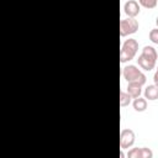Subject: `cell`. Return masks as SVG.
<instances>
[{
	"mask_svg": "<svg viewBox=\"0 0 158 158\" xmlns=\"http://www.w3.org/2000/svg\"><path fill=\"white\" fill-rule=\"evenodd\" d=\"M135 132L131 128H123L120 133V147L121 149H128L135 143Z\"/></svg>",
	"mask_w": 158,
	"mask_h": 158,
	"instance_id": "277c9868",
	"label": "cell"
},
{
	"mask_svg": "<svg viewBox=\"0 0 158 158\" xmlns=\"http://www.w3.org/2000/svg\"><path fill=\"white\" fill-rule=\"evenodd\" d=\"M153 81H154L156 85H158V70H156V73L153 75Z\"/></svg>",
	"mask_w": 158,
	"mask_h": 158,
	"instance_id": "2e32d148",
	"label": "cell"
},
{
	"mask_svg": "<svg viewBox=\"0 0 158 158\" xmlns=\"http://www.w3.org/2000/svg\"><path fill=\"white\" fill-rule=\"evenodd\" d=\"M138 4L146 9H154L158 4V0H138Z\"/></svg>",
	"mask_w": 158,
	"mask_h": 158,
	"instance_id": "7c38bea8",
	"label": "cell"
},
{
	"mask_svg": "<svg viewBox=\"0 0 158 158\" xmlns=\"http://www.w3.org/2000/svg\"><path fill=\"white\" fill-rule=\"evenodd\" d=\"M137 30H138V21L135 17H128V19H123L120 21V36L121 37L132 35L137 32Z\"/></svg>",
	"mask_w": 158,
	"mask_h": 158,
	"instance_id": "3957f363",
	"label": "cell"
},
{
	"mask_svg": "<svg viewBox=\"0 0 158 158\" xmlns=\"http://www.w3.org/2000/svg\"><path fill=\"white\" fill-rule=\"evenodd\" d=\"M157 70H158V68H157Z\"/></svg>",
	"mask_w": 158,
	"mask_h": 158,
	"instance_id": "d6986e66",
	"label": "cell"
},
{
	"mask_svg": "<svg viewBox=\"0 0 158 158\" xmlns=\"http://www.w3.org/2000/svg\"><path fill=\"white\" fill-rule=\"evenodd\" d=\"M137 63H138V65L142 68V69H144V70H152L154 67H156V60H153V59H151V58H148V57H146V56H143L142 53L138 56V59H137Z\"/></svg>",
	"mask_w": 158,
	"mask_h": 158,
	"instance_id": "8992f818",
	"label": "cell"
},
{
	"mask_svg": "<svg viewBox=\"0 0 158 158\" xmlns=\"http://www.w3.org/2000/svg\"><path fill=\"white\" fill-rule=\"evenodd\" d=\"M127 157L128 158H142V154H141V148H132L131 151H128L127 153Z\"/></svg>",
	"mask_w": 158,
	"mask_h": 158,
	"instance_id": "4fadbf2b",
	"label": "cell"
},
{
	"mask_svg": "<svg viewBox=\"0 0 158 158\" xmlns=\"http://www.w3.org/2000/svg\"><path fill=\"white\" fill-rule=\"evenodd\" d=\"M131 99H132V96L127 91H120V105L122 107L128 106L131 104Z\"/></svg>",
	"mask_w": 158,
	"mask_h": 158,
	"instance_id": "8fae6325",
	"label": "cell"
},
{
	"mask_svg": "<svg viewBox=\"0 0 158 158\" xmlns=\"http://www.w3.org/2000/svg\"><path fill=\"white\" fill-rule=\"evenodd\" d=\"M122 75L123 78L127 80V83H131V81H136V83H139L141 85H143L146 83V75L136 67V65H126L123 69H122Z\"/></svg>",
	"mask_w": 158,
	"mask_h": 158,
	"instance_id": "7a4b0ae2",
	"label": "cell"
},
{
	"mask_svg": "<svg viewBox=\"0 0 158 158\" xmlns=\"http://www.w3.org/2000/svg\"><path fill=\"white\" fill-rule=\"evenodd\" d=\"M127 93L132 96V99H136V98L141 96V93H142V85H141L139 83L131 81V83H128V85H127Z\"/></svg>",
	"mask_w": 158,
	"mask_h": 158,
	"instance_id": "52a82bcc",
	"label": "cell"
},
{
	"mask_svg": "<svg viewBox=\"0 0 158 158\" xmlns=\"http://www.w3.org/2000/svg\"><path fill=\"white\" fill-rule=\"evenodd\" d=\"M142 54L157 62L158 54H157V51H156V49H154L152 46H144V47H143V49H142Z\"/></svg>",
	"mask_w": 158,
	"mask_h": 158,
	"instance_id": "30bf717a",
	"label": "cell"
},
{
	"mask_svg": "<svg viewBox=\"0 0 158 158\" xmlns=\"http://www.w3.org/2000/svg\"><path fill=\"white\" fill-rule=\"evenodd\" d=\"M144 98L148 100H157L158 99V85H148L144 89Z\"/></svg>",
	"mask_w": 158,
	"mask_h": 158,
	"instance_id": "ba28073f",
	"label": "cell"
},
{
	"mask_svg": "<svg viewBox=\"0 0 158 158\" xmlns=\"http://www.w3.org/2000/svg\"><path fill=\"white\" fill-rule=\"evenodd\" d=\"M132 105H133V109H135L137 112H142V111H144V110L147 109V99L138 96V98L133 99Z\"/></svg>",
	"mask_w": 158,
	"mask_h": 158,
	"instance_id": "9c48e42d",
	"label": "cell"
},
{
	"mask_svg": "<svg viewBox=\"0 0 158 158\" xmlns=\"http://www.w3.org/2000/svg\"><path fill=\"white\" fill-rule=\"evenodd\" d=\"M149 40L153 43L158 44V28H153V30L149 31Z\"/></svg>",
	"mask_w": 158,
	"mask_h": 158,
	"instance_id": "5bb4252c",
	"label": "cell"
},
{
	"mask_svg": "<svg viewBox=\"0 0 158 158\" xmlns=\"http://www.w3.org/2000/svg\"><path fill=\"white\" fill-rule=\"evenodd\" d=\"M120 156H121V158H123V157H125V154H123V152H122V151L120 152Z\"/></svg>",
	"mask_w": 158,
	"mask_h": 158,
	"instance_id": "e0dca14e",
	"label": "cell"
},
{
	"mask_svg": "<svg viewBox=\"0 0 158 158\" xmlns=\"http://www.w3.org/2000/svg\"><path fill=\"white\" fill-rule=\"evenodd\" d=\"M141 154H142V158H152L153 157V152L147 147L141 148Z\"/></svg>",
	"mask_w": 158,
	"mask_h": 158,
	"instance_id": "9a60e30c",
	"label": "cell"
},
{
	"mask_svg": "<svg viewBox=\"0 0 158 158\" xmlns=\"http://www.w3.org/2000/svg\"><path fill=\"white\" fill-rule=\"evenodd\" d=\"M123 10H125V14L128 16V17H136L139 11H141V7H139V4L136 1V0H128L125 6H123Z\"/></svg>",
	"mask_w": 158,
	"mask_h": 158,
	"instance_id": "5b68a950",
	"label": "cell"
},
{
	"mask_svg": "<svg viewBox=\"0 0 158 158\" xmlns=\"http://www.w3.org/2000/svg\"><path fill=\"white\" fill-rule=\"evenodd\" d=\"M156 23H157V26H158V17L156 19Z\"/></svg>",
	"mask_w": 158,
	"mask_h": 158,
	"instance_id": "ac0fdd59",
	"label": "cell"
},
{
	"mask_svg": "<svg viewBox=\"0 0 158 158\" xmlns=\"http://www.w3.org/2000/svg\"><path fill=\"white\" fill-rule=\"evenodd\" d=\"M138 51V42L135 38H128L122 43V47L120 49V60L121 63L128 62L135 58L136 53Z\"/></svg>",
	"mask_w": 158,
	"mask_h": 158,
	"instance_id": "6da1fadb",
	"label": "cell"
}]
</instances>
